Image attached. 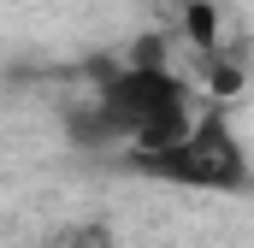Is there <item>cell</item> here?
Instances as JSON below:
<instances>
[{
    "instance_id": "obj_1",
    "label": "cell",
    "mask_w": 254,
    "mask_h": 248,
    "mask_svg": "<svg viewBox=\"0 0 254 248\" xmlns=\"http://www.w3.org/2000/svg\"><path fill=\"white\" fill-rule=\"evenodd\" d=\"M125 166L136 178H160V184H184V189H213V195H237L254 178V166H249V154H243V142H237V130H231V119H225L219 101L178 142L125 148Z\"/></svg>"
},
{
    "instance_id": "obj_2",
    "label": "cell",
    "mask_w": 254,
    "mask_h": 248,
    "mask_svg": "<svg viewBox=\"0 0 254 248\" xmlns=\"http://www.w3.org/2000/svg\"><path fill=\"white\" fill-rule=\"evenodd\" d=\"M243 77H249V71H243L237 54H219V42L207 48V95H213V101H231V95L243 89Z\"/></svg>"
},
{
    "instance_id": "obj_3",
    "label": "cell",
    "mask_w": 254,
    "mask_h": 248,
    "mask_svg": "<svg viewBox=\"0 0 254 248\" xmlns=\"http://www.w3.org/2000/svg\"><path fill=\"white\" fill-rule=\"evenodd\" d=\"M184 24H190L195 48H213V42H219V12H213L207 0H190V6H184Z\"/></svg>"
},
{
    "instance_id": "obj_4",
    "label": "cell",
    "mask_w": 254,
    "mask_h": 248,
    "mask_svg": "<svg viewBox=\"0 0 254 248\" xmlns=\"http://www.w3.org/2000/svg\"><path fill=\"white\" fill-rule=\"evenodd\" d=\"M249 189H254V178H249Z\"/></svg>"
}]
</instances>
